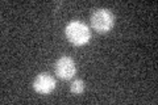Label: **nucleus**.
I'll list each match as a JSON object with an SVG mask.
<instances>
[{"mask_svg": "<svg viewBox=\"0 0 158 105\" xmlns=\"http://www.w3.org/2000/svg\"><path fill=\"white\" fill-rule=\"evenodd\" d=\"M65 33L69 42H71L75 46L86 45L91 38L90 26L82 21H71L70 24H67Z\"/></svg>", "mask_w": 158, "mask_h": 105, "instance_id": "1", "label": "nucleus"}, {"mask_svg": "<svg viewBox=\"0 0 158 105\" xmlns=\"http://www.w3.org/2000/svg\"><path fill=\"white\" fill-rule=\"evenodd\" d=\"M91 25H92V28L99 33L110 32L113 28V25H115V17H113V13L111 11H108V9H104V8L96 9L91 16Z\"/></svg>", "mask_w": 158, "mask_h": 105, "instance_id": "2", "label": "nucleus"}, {"mask_svg": "<svg viewBox=\"0 0 158 105\" xmlns=\"http://www.w3.org/2000/svg\"><path fill=\"white\" fill-rule=\"evenodd\" d=\"M77 67L75 63L70 57H62L59 58L56 63V74L58 78L63 79V80H69L75 75Z\"/></svg>", "mask_w": 158, "mask_h": 105, "instance_id": "3", "label": "nucleus"}, {"mask_svg": "<svg viewBox=\"0 0 158 105\" xmlns=\"http://www.w3.org/2000/svg\"><path fill=\"white\" fill-rule=\"evenodd\" d=\"M33 88L34 91L41 93V95H48L54 91L56 88V80L54 78L48 74H40L36 76L33 82Z\"/></svg>", "mask_w": 158, "mask_h": 105, "instance_id": "4", "label": "nucleus"}, {"mask_svg": "<svg viewBox=\"0 0 158 105\" xmlns=\"http://www.w3.org/2000/svg\"><path fill=\"white\" fill-rule=\"evenodd\" d=\"M70 91L74 95H81V93H83V91H85V83H83V80H81V79H77V80H74L71 83V86H70Z\"/></svg>", "mask_w": 158, "mask_h": 105, "instance_id": "5", "label": "nucleus"}]
</instances>
